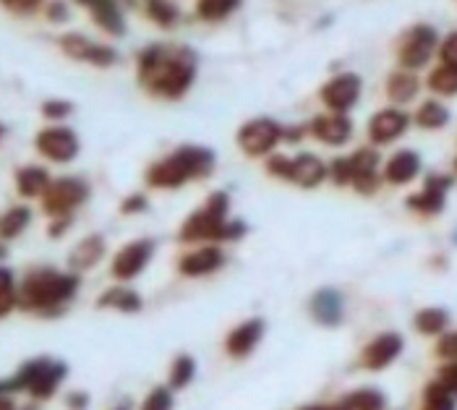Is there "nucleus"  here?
I'll return each mask as SVG.
<instances>
[{"label":"nucleus","mask_w":457,"mask_h":410,"mask_svg":"<svg viewBox=\"0 0 457 410\" xmlns=\"http://www.w3.org/2000/svg\"><path fill=\"white\" fill-rule=\"evenodd\" d=\"M5 137V126H3V123H0V138Z\"/></svg>","instance_id":"864d4df0"},{"label":"nucleus","mask_w":457,"mask_h":410,"mask_svg":"<svg viewBox=\"0 0 457 410\" xmlns=\"http://www.w3.org/2000/svg\"><path fill=\"white\" fill-rule=\"evenodd\" d=\"M141 410H173V392H170V387H154L146 395Z\"/></svg>","instance_id":"58836bf2"},{"label":"nucleus","mask_w":457,"mask_h":410,"mask_svg":"<svg viewBox=\"0 0 457 410\" xmlns=\"http://www.w3.org/2000/svg\"><path fill=\"white\" fill-rule=\"evenodd\" d=\"M199 79V53L183 42H149L137 55V81L157 100H183Z\"/></svg>","instance_id":"f257e3e1"},{"label":"nucleus","mask_w":457,"mask_h":410,"mask_svg":"<svg viewBox=\"0 0 457 410\" xmlns=\"http://www.w3.org/2000/svg\"><path fill=\"white\" fill-rule=\"evenodd\" d=\"M97 308H112L123 314H137L141 308V296L131 288H110L97 298Z\"/></svg>","instance_id":"473e14b6"},{"label":"nucleus","mask_w":457,"mask_h":410,"mask_svg":"<svg viewBox=\"0 0 457 410\" xmlns=\"http://www.w3.org/2000/svg\"><path fill=\"white\" fill-rule=\"evenodd\" d=\"M66 406L71 410H87L89 406V395L87 392H71L69 397H66Z\"/></svg>","instance_id":"de8ad7c7"},{"label":"nucleus","mask_w":457,"mask_h":410,"mask_svg":"<svg viewBox=\"0 0 457 410\" xmlns=\"http://www.w3.org/2000/svg\"><path fill=\"white\" fill-rule=\"evenodd\" d=\"M421 79L416 71L397 69L389 71V76L385 79V95H387L389 105L395 107H405V105L416 103L419 95H421Z\"/></svg>","instance_id":"aec40b11"},{"label":"nucleus","mask_w":457,"mask_h":410,"mask_svg":"<svg viewBox=\"0 0 457 410\" xmlns=\"http://www.w3.org/2000/svg\"><path fill=\"white\" fill-rule=\"evenodd\" d=\"M264 171L267 175L285 180V183H293L298 188H317L329 178V165L312 152H301L295 157L275 152L267 157Z\"/></svg>","instance_id":"423d86ee"},{"label":"nucleus","mask_w":457,"mask_h":410,"mask_svg":"<svg viewBox=\"0 0 457 410\" xmlns=\"http://www.w3.org/2000/svg\"><path fill=\"white\" fill-rule=\"evenodd\" d=\"M0 410H16L13 400H11V395H0Z\"/></svg>","instance_id":"09e8293b"},{"label":"nucleus","mask_w":457,"mask_h":410,"mask_svg":"<svg viewBox=\"0 0 457 410\" xmlns=\"http://www.w3.org/2000/svg\"><path fill=\"white\" fill-rule=\"evenodd\" d=\"M79 290V277L73 272H58L50 267L32 270L19 285V308L39 316L63 314Z\"/></svg>","instance_id":"20e7f679"},{"label":"nucleus","mask_w":457,"mask_h":410,"mask_svg":"<svg viewBox=\"0 0 457 410\" xmlns=\"http://www.w3.org/2000/svg\"><path fill=\"white\" fill-rule=\"evenodd\" d=\"M436 61H439V63H447V66H455L457 69V29H453L450 35L442 37Z\"/></svg>","instance_id":"ea45409f"},{"label":"nucleus","mask_w":457,"mask_h":410,"mask_svg":"<svg viewBox=\"0 0 457 410\" xmlns=\"http://www.w3.org/2000/svg\"><path fill=\"white\" fill-rule=\"evenodd\" d=\"M32 222V209L27 205H16L11 209H5L0 214V238L3 240H13L19 238Z\"/></svg>","instance_id":"2f4dec72"},{"label":"nucleus","mask_w":457,"mask_h":410,"mask_svg":"<svg viewBox=\"0 0 457 410\" xmlns=\"http://www.w3.org/2000/svg\"><path fill=\"white\" fill-rule=\"evenodd\" d=\"M103 256H105V238L100 233H92L73 246V251L69 254V267L73 272H84L97 267Z\"/></svg>","instance_id":"393cba45"},{"label":"nucleus","mask_w":457,"mask_h":410,"mask_svg":"<svg viewBox=\"0 0 457 410\" xmlns=\"http://www.w3.org/2000/svg\"><path fill=\"white\" fill-rule=\"evenodd\" d=\"M214 165H217V157L210 146L180 144L170 155L154 160L144 172V180L149 188L176 191V188H183L186 183H196V180L210 178L214 172Z\"/></svg>","instance_id":"f03ea898"},{"label":"nucleus","mask_w":457,"mask_h":410,"mask_svg":"<svg viewBox=\"0 0 457 410\" xmlns=\"http://www.w3.org/2000/svg\"><path fill=\"white\" fill-rule=\"evenodd\" d=\"M453 240H455V243H457V230H455V233H453Z\"/></svg>","instance_id":"4d7b16f0"},{"label":"nucleus","mask_w":457,"mask_h":410,"mask_svg":"<svg viewBox=\"0 0 457 410\" xmlns=\"http://www.w3.org/2000/svg\"><path fill=\"white\" fill-rule=\"evenodd\" d=\"M439 42L442 37L436 32L434 24H426V21H419V24H411L400 39L395 45V58H397V66L408 71H423L431 66V61L436 58L439 53Z\"/></svg>","instance_id":"0eeeda50"},{"label":"nucleus","mask_w":457,"mask_h":410,"mask_svg":"<svg viewBox=\"0 0 457 410\" xmlns=\"http://www.w3.org/2000/svg\"><path fill=\"white\" fill-rule=\"evenodd\" d=\"M45 19H47L50 24H66L71 19L69 3H66V0H50V3L45 5Z\"/></svg>","instance_id":"79ce46f5"},{"label":"nucleus","mask_w":457,"mask_h":410,"mask_svg":"<svg viewBox=\"0 0 457 410\" xmlns=\"http://www.w3.org/2000/svg\"><path fill=\"white\" fill-rule=\"evenodd\" d=\"M262 338H264V322L262 319H246L244 324H238L236 330L228 332L225 350L233 358H246L248 353L259 345Z\"/></svg>","instance_id":"5701e85b"},{"label":"nucleus","mask_w":457,"mask_h":410,"mask_svg":"<svg viewBox=\"0 0 457 410\" xmlns=\"http://www.w3.org/2000/svg\"><path fill=\"white\" fill-rule=\"evenodd\" d=\"M282 131H285V126L280 121L259 115V118L241 123V129L236 131V144L251 160H262V157L267 160L282 144Z\"/></svg>","instance_id":"6e6552de"},{"label":"nucleus","mask_w":457,"mask_h":410,"mask_svg":"<svg viewBox=\"0 0 457 410\" xmlns=\"http://www.w3.org/2000/svg\"><path fill=\"white\" fill-rule=\"evenodd\" d=\"M152 256H154V240H131V243H126V246L115 254L110 272H112L115 280H134V277H139V274L144 272V267L152 262Z\"/></svg>","instance_id":"dca6fc26"},{"label":"nucleus","mask_w":457,"mask_h":410,"mask_svg":"<svg viewBox=\"0 0 457 410\" xmlns=\"http://www.w3.org/2000/svg\"><path fill=\"white\" fill-rule=\"evenodd\" d=\"M19 306V288H16V277L8 267H0V316L11 314Z\"/></svg>","instance_id":"c9c22d12"},{"label":"nucleus","mask_w":457,"mask_h":410,"mask_svg":"<svg viewBox=\"0 0 457 410\" xmlns=\"http://www.w3.org/2000/svg\"><path fill=\"white\" fill-rule=\"evenodd\" d=\"M73 3H79V5H87L89 0H73Z\"/></svg>","instance_id":"5fc2aeb1"},{"label":"nucleus","mask_w":457,"mask_h":410,"mask_svg":"<svg viewBox=\"0 0 457 410\" xmlns=\"http://www.w3.org/2000/svg\"><path fill=\"white\" fill-rule=\"evenodd\" d=\"M13 180H16L19 197H24V199H37V197L42 199V194L53 183L50 172H47V168H42V165H24V168H19Z\"/></svg>","instance_id":"bb28decb"},{"label":"nucleus","mask_w":457,"mask_h":410,"mask_svg":"<svg viewBox=\"0 0 457 410\" xmlns=\"http://www.w3.org/2000/svg\"><path fill=\"white\" fill-rule=\"evenodd\" d=\"M403 345L405 342H403V338L397 332H382V335H377L374 340L363 347L358 364L363 369H369V372H382V369H387V366H392L400 358Z\"/></svg>","instance_id":"a211bd4d"},{"label":"nucleus","mask_w":457,"mask_h":410,"mask_svg":"<svg viewBox=\"0 0 457 410\" xmlns=\"http://www.w3.org/2000/svg\"><path fill=\"white\" fill-rule=\"evenodd\" d=\"M411 118H413V126H419L421 131H442L450 126L453 113L439 97H428V100L419 103Z\"/></svg>","instance_id":"a878e982"},{"label":"nucleus","mask_w":457,"mask_h":410,"mask_svg":"<svg viewBox=\"0 0 457 410\" xmlns=\"http://www.w3.org/2000/svg\"><path fill=\"white\" fill-rule=\"evenodd\" d=\"M436 356L442 361H457V332H445L436 342Z\"/></svg>","instance_id":"37998d69"},{"label":"nucleus","mask_w":457,"mask_h":410,"mask_svg":"<svg viewBox=\"0 0 457 410\" xmlns=\"http://www.w3.org/2000/svg\"><path fill=\"white\" fill-rule=\"evenodd\" d=\"M455 186V178L447 175V172H428L423 178V186L419 191H413L408 199H405V206L419 214V217H436L445 212L447 206V194L453 191Z\"/></svg>","instance_id":"f8f14e48"},{"label":"nucleus","mask_w":457,"mask_h":410,"mask_svg":"<svg viewBox=\"0 0 457 410\" xmlns=\"http://www.w3.org/2000/svg\"><path fill=\"white\" fill-rule=\"evenodd\" d=\"M361 95H363V79L355 71H340L319 87V103L324 105L327 113L351 115L353 107L361 103Z\"/></svg>","instance_id":"9b49d317"},{"label":"nucleus","mask_w":457,"mask_h":410,"mask_svg":"<svg viewBox=\"0 0 457 410\" xmlns=\"http://www.w3.org/2000/svg\"><path fill=\"white\" fill-rule=\"evenodd\" d=\"M426 89L439 97V100H447V97H457V69L455 66H447V63H436L431 66L426 73Z\"/></svg>","instance_id":"cd10ccee"},{"label":"nucleus","mask_w":457,"mask_h":410,"mask_svg":"<svg viewBox=\"0 0 457 410\" xmlns=\"http://www.w3.org/2000/svg\"><path fill=\"white\" fill-rule=\"evenodd\" d=\"M141 8H144V16L160 29H176L183 19L180 5H176L173 0H141Z\"/></svg>","instance_id":"c85d7f7f"},{"label":"nucleus","mask_w":457,"mask_h":410,"mask_svg":"<svg viewBox=\"0 0 457 410\" xmlns=\"http://www.w3.org/2000/svg\"><path fill=\"white\" fill-rule=\"evenodd\" d=\"M146 206H149V199L144 194H129L120 202V214H141V212H146Z\"/></svg>","instance_id":"a18cd8bd"},{"label":"nucleus","mask_w":457,"mask_h":410,"mask_svg":"<svg viewBox=\"0 0 457 410\" xmlns=\"http://www.w3.org/2000/svg\"><path fill=\"white\" fill-rule=\"evenodd\" d=\"M453 395L457 397V361H445L442 366H439V376H436Z\"/></svg>","instance_id":"c03bdc74"},{"label":"nucleus","mask_w":457,"mask_h":410,"mask_svg":"<svg viewBox=\"0 0 457 410\" xmlns=\"http://www.w3.org/2000/svg\"><path fill=\"white\" fill-rule=\"evenodd\" d=\"M92 21L110 37H126V16L118 0H89L84 5Z\"/></svg>","instance_id":"4be33fe9"},{"label":"nucleus","mask_w":457,"mask_h":410,"mask_svg":"<svg viewBox=\"0 0 457 410\" xmlns=\"http://www.w3.org/2000/svg\"><path fill=\"white\" fill-rule=\"evenodd\" d=\"M0 5L8 11V13H16V16H32L37 13L45 0H0Z\"/></svg>","instance_id":"a19ab883"},{"label":"nucleus","mask_w":457,"mask_h":410,"mask_svg":"<svg viewBox=\"0 0 457 410\" xmlns=\"http://www.w3.org/2000/svg\"><path fill=\"white\" fill-rule=\"evenodd\" d=\"M241 5H244V0H196L194 13L204 24H222L233 13H238Z\"/></svg>","instance_id":"c756f323"},{"label":"nucleus","mask_w":457,"mask_h":410,"mask_svg":"<svg viewBox=\"0 0 457 410\" xmlns=\"http://www.w3.org/2000/svg\"><path fill=\"white\" fill-rule=\"evenodd\" d=\"M58 47L61 53L76 61V63H89L95 69H112L120 61V53L115 47H110L105 42H97L92 37L81 35V32H66L58 37Z\"/></svg>","instance_id":"9d476101"},{"label":"nucleus","mask_w":457,"mask_h":410,"mask_svg":"<svg viewBox=\"0 0 457 410\" xmlns=\"http://www.w3.org/2000/svg\"><path fill=\"white\" fill-rule=\"evenodd\" d=\"M5 254H8V248L3 246V238H0V259H5Z\"/></svg>","instance_id":"603ef678"},{"label":"nucleus","mask_w":457,"mask_h":410,"mask_svg":"<svg viewBox=\"0 0 457 410\" xmlns=\"http://www.w3.org/2000/svg\"><path fill=\"white\" fill-rule=\"evenodd\" d=\"M194 369H196V364L191 356H178L170 366V389H183L186 384H191Z\"/></svg>","instance_id":"e433bc0d"},{"label":"nucleus","mask_w":457,"mask_h":410,"mask_svg":"<svg viewBox=\"0 0 457 410\" xmlns=\"http://www.w3.org/2000/svg\"><path fill=\"white\" fill-rule=\"evenodd\" d=\"M225 262H228V256H225L222 246H217V243H204V246H199V248H194V251H186V254L178 259V272L183 274V277H204V274L222 270Z\"/></svg>","instance_id":"f3484780"},{"label":"nucleus","mask_w":457,"mask_h":410,"mask_svg":"<svg viewBox=\"0 0 457 410\" xmlns=\"http://www.w3.org/2000/svg\"><path fill=\"white\" fill-rule=\"evenodd\" d=\"M39 110H42V118L61 123V121H66V118L73 115V103L71 100H61V97H53V100H45Z\"/></svg>","instance_id":"4c0bfd02"},{"label":"nucleus","mask_w":457,"mask_h":410,"mask_svg":"<svg viewBox=\"0 0 457 410\" xmlns=\"http://www.w3.org/2000/svg\"><path fill=\"white\" fill-rule=\"evenodd\" d=\"M35 149L50 163H58V165H66L73 163L81 152V141L76 137V131L63 126V123H55V126H47L42 129L35 137Z\"/></svg>","instance_id":"4468645a"},{"label":"nucleus","mask_w":457,"mask_h":410,"mask_svg":"<svg viewBox=\"0 0 457 410\" xmlns=\"http://www.w3.org/2000/svg\"><path fill=\"white\" fill-rule=\"evenodd\" d=\"M69 374V366L63 361H53V358H37V372L32 379V387H29V395L35 400H50L58 389V384L66 379Z\"/></svg>","instance_id":"412c9836"},{"label":"nucleus","mask_w":457,"mask_h":410,"mask_svg":"<svg viewBox=\"0 0 457 410\" xmlns=\"http://www.w3.org/2000/svg\"><path fill=\"white\" fill-rule=\"evenodd\" d=\"M312 316L314 322H319L321 327H337L345 316V304L343 296L335 288H324L312 296Z\"/></svg>","instance_id":"b1692460"},{"label":"nucleus","mask_w":457,"mask_h":410,"mask_svg":"<svg viewBox=\"0 0 457 410\" xmlns=\"http://www.w3.org/2000/svg\"><path fill=\"white\" fill-rule=\"evenodd\" d=\"M89 199V183L76 175L55 178L47 191L42 194V209L50 217H71L81 205Z\"/></svg>","instance_id":"1a4fd4ad"},{"label":"nucleus","mask_w":457,"mask_h":410,"mask_svg":"<svg viewBox=\"0 0 457 410\" xmlns=\"http://www.w3.org/2000/svg\"><path fill=\"white\" fill-rule=\"evenodd\" d=\"M112 410H131V403L126 400V403H120V406H115V408H112Z\"/></svg>","instance_id":"8fccbe9b"},{"label":"nucleus","mask_w":457,"mask_h":410,"mask_svg":"<svg viewBox=\"0 0 457 410\" xmlns=\"http://www.w3.org/2000/svg\"><path fill=\"white\" fill-rule=\"evenodd\" d=\"M385 395L379 389H355L337 408L332 410H385Z\"/></svg>","instance_id":"f704fd0d"},{"label":"nucleus","mask_w":457,"mask_h":410,"mask_svg":"<svg viewBox=\"0 0 457 410\" xmlns=\"http://www.w3.org/2000/svg\"><path fill=\"white\" fill-rule=\"evenodd\" d=\"M71 222H73V214H71V217H53V222H50V228H47V236H50V238H61V236H66V233H69Z\"/></svg>","instance_id":"49530a36"},{"label":"nucleus","mask_w":457,"mask_h":410,"mask_svg":"<svg viewBox=\"0 0 457 410\" xmlns=\"http://www.w3.org/2000/svg\"><path fill=\"white\" fill-rule=\"evenodd\" d=\"M329 165V180L340 188H353L361 197H374L382 188V155L377 146H358L348 157H335Z\"/></svg>","instance_id":"39448f33"},{"label":"nucleus","mask_w":457,"mask_h":410,"mask_svg":"<svg viewBox=\"0 0 457 410\" xmlns=\"http://www.w3.org/2000/svg\"><path fill=\"white\" fill-rule=\"evenodd\" d=\"M450 311L439 306L421 308L416 316H413V327L421 332V335H428V338H442L450 327Z\"/></svg>","instance_id":"7c9ffc66"},{"label":"nucleus","mask_w":457,"mask_h":410,"mask_svg":"<svg viewBox=\"0 0 457 410\" xmlns=\"http://www.w3.org/2000/svg\"><path fill=\"white\" fill-rule=\"evenodd\" d=\"M413 126V118L405 107H395V105H387L382 110H377L369 123H366V138L371 146H389L395 141L405 137Z\"/></svg>","instance_id":"ddd939ff"},{"label":"nucleus","mask_w":457,"mask_h":410,"mask_svg":"<svg viewBox=\"0 0 457 410\" xmlns=\"http://www.w3.org/2000/svg\"><path fill=\"white\" fill-rule=\"evenodd\" d=\"M306 131L309 137L324 144V146H345L355 134V126H353L351 115H343V113H319L314 115L309 123H306Z\"/></svg>","instance_id":"2eb2a0df"},{"label":"nucleus","mask_w":457,"mask_h":410,"mask_svg":"<svg viewBox=\"0 0 457 410\" xmlns=\"http://www.w3.org/2000/svg\"><path fill=\"white\" fill-rule=\"evenodd\" d=\"M421 410H457V397L439 379H434L423 387Z\"/></svg>","instance_id":"72a5a7b5"},{"label":"nucleus","mask_w":457,"mask_h":410,"mask_svg":"<svg viewBox=\"0 0 457 410\" xmlns=\"http://www.w3.org/2000/svg\"><path fill=\"white\" fill-rule=\"evenodd\" d=\"M301 410H332V408H327V406H306V408H301Z\"/></svg>","instance_id":"3c124183"},{"label":"nucleus","mask_w":457,"mask_h":410,"mask_svg":"<svg viewBox=\"0 0 457 410\" xmlns=\"http://www.w3.org/2000/svg\"><path fill=\"white\" fill-rule=\"evenodd\" d=\"M228 214H230V197L225 191H214L194 214H188L183 220L178 240L180 243L241 240L246 236V222L244 220H230Z\"/></svg>","instance_id":"7ed1b4c3"},{"label":"nucleus","mask_w":457,"mask_h":410,"mask_svg":"<svg viewBox=\"0 0 457 410\" xmlns=\"http://www.w3.org/2000/svg\"><path fill=\"white\" fill-rule=\"evenodd\" d=\"M421 171L423 160L416 149H397L382 165V180L389 186H408L421 175Z\"/></svg>","instance_id":"6ab92c4d"},{"label":"nucleus","mask_w":457,"mask_h":410,"mask_svg":"<svg viewBox=\"0 0 457 410\" xmlns=\"http://www.w3.org/2000/svg\"><path fill=\"white\" fill-rule=\"evenodd\" d=\"M453 171H455V175H457V157H455V160H453Z\"/></svg>","instance_id":"6e6d98bb"}]
</instances>
